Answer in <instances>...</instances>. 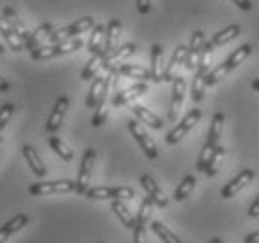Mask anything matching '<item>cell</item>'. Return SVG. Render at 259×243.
<instances>
[{
    "mask_svg": "<svg viewBox=\"0 0 259 243\" xmlns=\"http://www.w3.org/2000/svg\"><path fill=\"white\" fill-rule=\"evenodd\" d=\"M224 122H226L224 113H217L214 116H212L211 127H209V133H207V141L200 152V157H198V161H196V168H198V172H205L207 165H209V161H211V157H212V152H214L218 146V138H220V135H222Z\"/></svg>",
    "mask_w": 259,
    "mask_h": 243,
    "instance_id": "1",
    "label": "cell"
},
{
    "mask_svg": "<svg viewBox=\"0 0 259 243\" xmlns=\"http://www.w3.org/2000/svg\"><path fill=\"white\" fill-rule=\"evenodd\" d=\"M214 45L211 42L205 43V47H203V53L200 56V62H198V70L194 73V79H192V101L194 103H200L203 99V90H205V77L207 73L211 72V60H212V54H214Z\"/></svg>",
    "mask_w": 259,
    "mask_h": 243,
    "instance_id": "2",
    "label": "cell"
},
{
    "mask_svg": "<svg viewBox=\"0 0 259 243\" xmlns=\"http://www.w3.org/2000/svg\"><path fill=\"white\" fill-rule=\"evenodd\" d=\"M84 42L80 38H73V40H67V42H60V43H51V45H43V47L35 49L30 53V58L32 60H49L54 58V56H62V54H69L75 53L78 49H82Z\"/></svg>",
    "mask_w": 259,
    "mask_h": 243,
    "instance_id": "3",
    "label": "cell"
},
{
    "mask_svg": "<svg viewBox=\"0 0 259 243\" xmlns=\"http://www.w3.org/2000/svg\"><path fill=\"white\" fill-rule=\"evenodd\" d=\"M95 26V21L92 17H82L75 21V23L67 24L64 28H58L54 30L51 38H49V42L51 43H60V42H67V40H73V38H78V34H82L86 30H94Z\"/></svg>",
    "mask_w": 259,
    "mask_h": 243,
    "instance_id": "4",
    "label": "cell"
},
{
    "mask_svg": "<svg viewBox=\"0 0 259 243\" xmlns=\"http://www.w3.org/2000/svg\"><path fill=\"white\" fill-rule=\"evenodd\" d=\"M200 120H201L200 109H190L189 113L179 120V124H177L174 129L168 131V135L164 136L166 144H177L179 141H183V136H187V133H189Z\"/></svg>",
    "mask_w": 259,
    "mask_h": 243,
    "instance_id": "5",
    "label": "cell"
},
{
    "mask_svg": "<svg viewBox=\"0 0 259 243\" xmlns=\"http://www.w3.org/2000/svg\"><path fill=\"white\" fill-rule=\"evenodd\" d=\"M77 191V182L73 180H51V182H37L28 187V193L32 196L53 195V193H71Z\"/></svg>",
    "mask_w": 259,
    "mask_h": 243,
    "instance_id": "6",
    "label": "cell"
},
{
    "mask_svg": "<svg viewBox=\"0 0 259 243\" xmlns=\"http://www.w3.org/2000/svg\"><path fill=\"white\" fill-rule=\"evenodd\" d=\"M133 187H90L86 198L90 200H129L135 198Z\"/></svg>",
    "mask_w": 259,
    "mask_h": 243,
    "instance_id": "7",
    "label": "cell"
},
{
    "mask_svg": "<svg viewBox=\"0 0 259 243\" xmlns=\"http://www.w3.org/2000/svg\"><path fill=\"white\" fill-rule=\"evenodd\" d=\"M127 129H129L131 135L136 138V143L140 144L142 152L146 154L147 159H157L159 148H157V144H155L153 138L147 135V131L140 125V122H138V120H131V122H127Z\"/></svg>",
    "mask_w": 259,
    "mask_h": 243,
    "instance_id": "8",
    "label": "cell"
},
{
    "mask_svg": "<svg viewBox=\"0 0 259 243\" xmlns=\"http://www.w3.org/2000/svg\"><path fill=\"white\" fill-rule=\"evenodd\" d=\"M95 152L94 148H88L84 152L80 166H78V176H77V193L84 195L90 191V182H92V172H94V163H95Z\"/></svg>",
    "mask_w": 259,
    "mask_h": 243,
    "instance_id": "9",
    "label": "cell"
},
{
    "mask_svg": "<svg viewBox=\"0 0 259 243\" xmlns=\"http://www.w3.org/2000/svg\"><path fill=\"white\" fill-rule=\"evenodd\" d=\"M185 79L181 75H177L171 83V103L170 111H168V122H177L179 114L183 109V101H185Z\"/></svg>",
    "mask_w": 259,
    "mask_h": 243,
    "instance_id": "10",
    "label": "cell"
},
{
    "mask_svg": "<svg viewBox=\"0 0 259 243\" xmlns=\"http://www.w3.org/2000/svg\"><path fill=\"white\" fill-rule=\"evenodd\" d=\"M67 109H69V97H67V95H60L58 99L54 101V107H53V111H51V114H49L47 124H45L47 133H56V131L60 129Z\"/></svg>",
    "mask_w": 259,
    "mask_h": 243,
    "instance_id": "11",
    "label": "cell"
},
{
    "mask_svg": "<svg viewBox=\"0 0 259 243\" xmlns=\"http://www.w3.org/2000/svg\"><path fill=\"white\" fill-rule=\"evenodd\" d=\"M136 43H125V45H121V47L114 49L110 54H106V58L103 60V70L105 72H116L119 65V62H123L125 58H129L131 54L136 53Z\"/></svg>",
    "mask_w": 259,
    "mask_h": 243,
    "instance_id": "12",
    "label": "cell"
},
{
    "mask_svg": "<svg viewBox=\"0 0 259 243\" xmlns=\"http://www.w3.org/2000/svg\"><path fill=\"white\" fill-rule=\"evenodd\" d=\"M253 178H255V172H253L252 168H242V172H239L230 184L224 185V189H222V198H233L235 195H239V193H241Z\"/></svg>",
    "mask_w": 259,
    "mask_h": 243,
    "instance_id": "13",
    "label": "cell"
},
{
    "mask_svg": "<svg viewBox=\"0 0 259 243\" xmlns=\"http://www.w3.org/2000/svg\"><path fill=\"white\" fill-rule=\"evenodd\" d=\"M203 47H205V34L201 30H196L189 43V51H187V60H185V67L187 70L192 72L196 67V64L200 62L201 53H203Z\"/></svg>",
    "mask_w": 259,
    "mask_h": 243,
    "instance_id": "14",
    "label": "cell"
},
{
    "mask_svg": "<svg viewBox=\"0 0 259 243\" xmlns=\"http://www.w3.org/2000/svg\"><path fill=\"white\" fill-rule=\"evenodd\" d=\"M187 51H189V47L183 45V43L176 47V51H174L170 62H168V65H166V70H164L166 83H174V79L177 77V70H179V67L185 64V60H187Z\"/></svg>",
    "mask_w": 259,
    "mask_h": 243,
    "instance_id": "15",
    "label": "cell"
},
{
    "mask_svg": "<svg viewBox=\"0 0 259 243\" xmlns=\"http://www.w3.org/2000/svg\"><path fill=\"white\" fill-rule=\"evenodd\" d=\"M146 92H147L146 83H136V84H133V86H129V88L116 92V95H114V99H112V105L114 107H123V105L131 103L133 99L144 95Z\"/></svg>",
    "mask_w": 259,
    "mask_h": 243,
    "instance_id": "16",
    "label": "cell"
},
{
    "mask_svg": "<svg viewBox=\"0 0 259 243\" xmlns=\"http://www.w3.org/2000/svg\"><path fill=\"white\" fill-rule=\"evenodd\" d=\"M164 51L159 43L151 45V81L153 83H162L164 81Z\"/></svg>",
    "mask_w": 259,
    "mask_h": 243,
    "instance_id": "17",
    "label": "cell"
},
{
    "mask_svg": "<svg viewBox=\"0 0 259 243\" xmlns=\"http://www.w3.org/2000/svg\"><path fill=\"white\" fill-rule=\"evenodd\" d=\"M140 184H142V187L146 189V193L151 198H153V202H155V206H159V207H166L168 206V196L164 195V191L160 189L159 187V184L155 182L151 176H147V174H144V176H140Z\"/></svg>",
    "mask_w": 259,
    "mask_h": 243,
    "instance_id": "18",
    "label": "cell"
},
{
    "mask_svg": "<svg viewBox=\"0 0 259 243\" xmlns=\"http://www.w3.org/2000/svg\"><path fill=\"white\" fill-rule=\"evenodd\" d=\"M0 34H2V38L8 42V45H10V49L12 51H15V53H19V51H23L24 49V42L23 38L19 36L17 32L12 28V24L8 23V19L0 13Z\"/></svg>",
    "mask_w": 259,
    "mask_h": 243,
    "instance_id": "19",
    "label": "cell"
},
{
    "mask_svg": "<svg viewBox=\"0 0 259 243\" xmlns=\"http://www.w3.org/2000/svg\"><path fill=\"white\" fill-rule=\"evenodd\" d=\"M53 32H54V28H53V24H51V23L39 24V26H37V28H35L34 32L30 34V40L24 43V49H28L30 53H32V51H35V49L43 47L45 40H49Z\"/></svg>",
    "mask_w": 259,
    "mask_h": 243,
    "instance_id": "20",
    "label": "cell"
},
{
    "mask_svg": "<svg viewBox=\"0 0 259 243\" xmlns=\"http://www.w3.org/2000/svg\"><path fill=\"white\" fill-rule=\"evenodd\" d=\"M131 111H133V114L136 116V120H138V122L149 125V127H153V129H162V125H164L162 118H159L157 114L151 113V111H149V109H146L144 105L133 103V105H131Z\"/></svg>",
    "mask_w": 259,
    "mask_h": 243,
    "instance_id": "21",
    "label": "cell"
},
{
    "mask_svg": "<svg viewBox=\"0 0 259 243\" xmlns=\"http://www.w3.org/2000/svg\"><path fill=\"white\" fill-rule=\"evenodd\" d=\"M119 32H121V21H119V19H110L108 24H106L105 45H103V49L106 51V54H110L114 49H118Z\"/></svg>",
    "mask_w": 259,
    "mask_h": 243,
    "instance_id": "22",
    "label": "cell"
},
{
    "mask_svg": "<svg viewBox=\"0 0 259 243\" xmlns=\"http://www.w3.org/2000/svg\"><path fill=\"white\" fill-rule=\"evenodd\" d=\"M23 155H24V159H26V163H28V166L32 168V172H34L37 178H43V176L47 174L45 163L41 161V157H39V154L35 152L34 146H30V144L23 146Z\"/></svg>",
    "mask_w": 259,
    "mask_h": 243,
    "instance_id": "23",
    "label": "cell"
},
{
    "mask_svg": "<svg viewBox=\"0 0 259 243\" xmlns=\"http://www.w3.org/2000/svg\"><path fill=\"white\" fill-rule=\"evenodd\" d=\"M26 225H28V215H26V214H17L15 217H12L6 225L0 226V243H4L8 237L12 236V234L19 232L21 228H24Z\"/></svg>",
    "mask_w": 259,
    "mask_h": 243,
    "instance_id": "24",
    "label": "cell"
},
{
    "mask_svg": "<svg viewBox=\"0 0 259 243\" xmlns=\"http://www.w3.org/2000/svg\"><path fill=\"white\" fill-rule=\"evenodd\" d=\"M116 75H123V77H129V79H140V83L151 81V72L136 64H121L116 70Z\"/></svg>",
    "mask_w": 259,
    "mask_h": 243,
    "instance_id": "25",
    "label": "cell"
},
{
    "mask_svg": "<svg viewBox=\"0 0 259 243\" xmlns=\"http://www.w3.org/2000/svg\"><path fill=\"white\" fill-rule=\"evenodd\" d=\"M105 58H106L105 49H101L97 54H92V58L88 60V64L84 65L82 73H80V79H82V81H90V79L97 77V72L103 67V60H105Z\"/></svg>",
    "mask_w": 259,
    "mask_h": 243,
    "instance_id": "26",
    "label": "cell"
},
{
    "mask_svg": "<svg viewBox=\"0 0 259 243\" xmlns=\"http://www.w3.org/2000/svg\"><path fill=\"white\" fill-rule=\"evenodd\" d=\"M250 53H252V45H250V43H244V45H241V47H237L235 51L222 62V64L226 65L228 72H233L235 67H239V65L250 56Z\"/></svg>",
    "mask_w": 259,
    "mask_h": 243,
    "instance_id": "27",
    "label": "cell"
},
{
    "mask_svg": "<svg viewBox=\"0 0 259 243\" xmlns=\"http://www.w3.org/2000/svg\"><path fill=\"white\" fill-rule=\"evenodd\" d=\"M112 212L116 214V217L121 221V225H123L125 228H131V230H133V228L136 226V215L131 214V210L125 206L123 200H114Z\"/></svg>",
    "mask_w": 259,
    "mask_h": 243,
    "instance_id": "28",
    "label": "cell"
},
{
    "mask_svg": "<svg viewBox=\"0 0 259 243\" xmlns=\"http://www.w3.org/2000/svg\"><path fill=\"white\" fill-rule=\"evenodd\" d=\"M239 36H241V26H239V24H230L228 28L217 32V34L212 36L211 43L214 45V47H222V45L233 42V40H235V38H239Z\"/></svg>",
    "mask_w": 259,
    "mask_h": 243,
    "instance_id": "29",
    "label": "cell"
},
{
    "mask_svg": "<svg viewBox=\"0 0 259 243\" xmlns=\"http://www.w3.org/2000/svg\"><path fill=\"white\" fill-rule=\"evenodd\" d=\"M2 15H4V17L8 19V23L12 24V28L15 30V32H17L19 36L23 38V42L24 43L28 42V40H30V32L26 30V26H24V24L21 23V19L17 17V13L13 12V10L10 6H4V8H2Z\"/></svg>",
    "mask_w": 259,
    "mask_h": 243,
    "instance_id": "30",
    "label": "cell"
},
{
    "mask_svg": "<svg viewBox=\"0 0 259 243\" xmlns=\"http://www.w3.org/2000/svg\"><path fill=\"white\" fill-rule=\"evenodd\" d=\"M105 83H106V75H105V77L97 75V77L94 79V83H92V86H90V90H88V95H86V107H88V109H95V105H97V101H99L101 94H103Z\"/></svg>",
    "mask_w": 259,
    "mask_h": 243,
    "instance_id": "31",
    "label": "cell"
},
{
    "mask_svg": "<svg viewBox=\"0 0 259 243\" xmlns=\"http://www.w3.org/2000/svg\"><path fill=\"white\" fill-rule=\"evenodd\" d=\"M105 26L103 24H95L94 30H92V36H90L88 42V51L90 54H97L105 45Z\"/></svg>",
    "mask_w": 259,
    "mask_h": 243,
    "instance_id": "32",
    "label": "cell"
},
{
    "mask_svg": "<svg viewBox=\"0 0 259 243\" xmlns=\"http://www.w3.org/2000/svg\"><path fill=\"white\" fill-rule=\"evenodd\" d=\"M151 230H153L164 243H183L181 237L177 236L176 232H171L170 228H166L160 221H151Z\"/></svg>",
    "mask_w": 259,
    "mask_h": 243,
    "instance_id": "33",
    "label": "cell"
},
{
    "mask_svg": "<svg viewBox=\"0 0 259 243\" xmlns=\"http://www.w3.org/2000/svg\"><path fill=\"white\" fill-rule=\"evenodd\" d=\"M194 187H196V178H194V176H192V174L185 176V178L181 180V184L177 185L174 198H176L177 202H183L185 198H189V195L194 191Z\"/></svg>",
    "mask_w": 259,
    "mask_h": 243,
    "instance_id": "34",
    "label": "cell"
},
{
    "mask_svg": "<svg viewBox=\"0 0 259 243\" xmlns=\"http://www.w3.org/2000/svg\"><path fill=\"white\" fill-rule=\"evenodd\" d=\"M224 157H226V148L224 146H217V150L212 152V157H211V161H209V165H207V168H205V174L209 176V178L217 176V172H218V168H220V165H222Z\"/></svg>",
    "mask_w": 259,
    "mask_h": 243,
    "instance_id": "35",
    "label": "cell"
},
{
    "mask_svg": "<svg viewBox=\"0 0 259 243\" xmlns=\"http://www.w3.org/2000/svg\"><path fill=\"white\" fill-rule=\"evenodd\" d=\"M49 144H51V148L56 152V154L62 157L64 161H71L73 159V150L67 146V144L60 138V136H56V135H53L51 138H49Z\"/></svg>",
    "mask_w": 259,
    "mask_h": 243,
    "instance_id": "36",
    "label": "cell"
},
{
    "mask_svg": "<svg viewBox=\"0 0 259 243\" xmlns=\"http://www.w3.org/2000/svg\"><path fill=\"white\" fill-rule=\"evenodd\" d=\"M153 198L147 195L144 200H142L140 204V210H138V214H136V221L138 223H144V225H147L149 223V215H151V207H153Z\"/></svg>",
    "mask_w": 259,
    "mask_h": 243,
    "instance_id": "37",
    "label": "cell"
},
{
    "mask_svg": "<svg viewBox=\"0 0 259 243\" xmlns=\"http://www.w3.org/2000/svg\"><path fill=\"white\" fill-rule=\"evenodd\" d=\"M228 70H226V65L224 64H220L217 65V67H212L211 72L207 73V77H205V86H214L217 83H220L222 79L228 75Z\"/></svg>",
    "mask_w": 259,
    "mask_h": 243,
    "instance_id": "38",
    "label": "cell"
},
{
    "mask_svg": "<svg viewBox=\"0 0 259 243\" xmlns=\"http://www.w3.org/2000/svg\"><path fill=\"white\" fill-rule=\"evenodd\" d=\"M13 113H15V105H12V103H4V105L0 107V133L6 127V124L13 116Z\"/></svg>",
    "mask_w": 259,
    "mask_h": 243,
    "instance_id": "39",
    "label": "cell"
},
{
    "mask_svg": "<svg viewBox=\"0 0 259 243\" xmlns=\"http://www.w3.org/2000/svg\"><path fill=\"white\" fill-rule=\"evenodd\" d=\"M133 243H147L146 225L136 221V226L133 228Z\"/></svg>",
    "mask_w": 259,
    "mask_h": 243,
    "instance_id": "40",
    "label": "cell"
},
{
    "mask_svg": "<svg viewBox=\"0 0 259 243\" xmlns=\"http://www.w3.org/2000/svg\"><path fill=\"white\" fill-rule=\"evenodd\" d=\"M136 8L142 15H147L151 12V0H136Z\"/></svg>",
    "mask_w": 259,
    "mask_h": 243,
    "instance_id": "41",
    "label": "cell"
},
{
    "mask_svg": "<svg viewBox=\"0 0 259 243\" xmlns=\"http://www.w3.org/2000/svg\"><path fill=\"white\" fill-rule=\"evenodd\" d=\"M248 215H250L252 219H257L259 217V193H257V196H255V200L252 202L250 210H248Z\"/></svg>",
    "mask_w": 259,
    "mask_h": 243,
    "instance_id": "42",
    "label": "cell"
},
{
    "mask_svg": "<svg viewBox=\"0 0 259 243\" xmlns=\"http://www.w3.org/2000/svg\"><path fill=\"white\" fill-rule=\"evenodd\" d=\"M231 2H233L239 10H242V12H250V10H252V2H250V0H231Z\"/></svg>",
    "mask_w": 259,
    "mask_h": 243,
    "instance_id": "43",
    "label": "cell"
},
{
    "mask_svg": "<svg viewBox=\"0 0 259 243\" xmlns=\"http://www.w3.org/2000/svg\"><path fill=\"white\" fill-rule=\"evenodd\" d=\"M242 243H259V230L252 232V234H248Z\"/></svg>",
    "mask_w": 259,
    "mask_h": 243,
    "instance_id": "44",
    "label": "cell"
},
{
    "mask_svg": "<svg viewBox=\"0 0 259 243\" xmlns=\"http://www.w3.org/2000/svg\"><path fill=\"white\" fill-rule=\"evenodd\" d=\"M10 88H12V84L8 83L4 77H0V92H8Z\"/></svg>",
    "mask_w": 259,
    "mask_h": 243,
    "instance_id": "45",
    "label": "cell"
},
{
    "mask_svg": "<svg viewBox=\"0 0 259 243\" xmlns=\"http://www.w3.org/2000/svg\"><path fill=\"white\" fill-rule=\"evenodd\" d=\"M252 88L255 90V92H259V79H255V81H252Z\"/></svg>",
    "mask_w": 259,
    "mask_h": 243,
    "instance_id": "46",
    "label": "cell"
},
{
    "mask_svg": "<svg viewBox=\"0 0 259 243\" xmlns=\"http://www.w3.org/2000/svg\"><path fill=\"white\" fill-rule=\"evenodd\" d=\"M207 243H222V239H220V237H212V239H209Z\"/></svg>",
    "mask_w": 259,
    "mask_h": 243,
    "instance_id": "47",
    "label": "cell"
},
{
    "mask_svg": "<svg viewBox=\"0 0 259 243\" xmlns=\"http://www.w3.org/2000/svg\"><path fill=\"white\" fill-rule=\"evenodd\" d=\"M6 53V47H4V45H2V43H0V56H2V54Z\"/></svg>",
    "mask_w": 259,
    "mask_h": 243,
    "instance_id": "48",
    "label": "cell"
},
{
    "mask_svg": "<svg viewBox=\"0 0 259 243\" xmlns=\"http://www.w3.org/2000/svg\"><path fill=\"white\" fill-rule=\"evenodd\" d=\"M99 243H103V241H99Z\"/></svg>",
    "mask_w": 259,
    "mask_h": 243,
    "instance_id": "49",
    "label": "cell"
}]
</instances>
